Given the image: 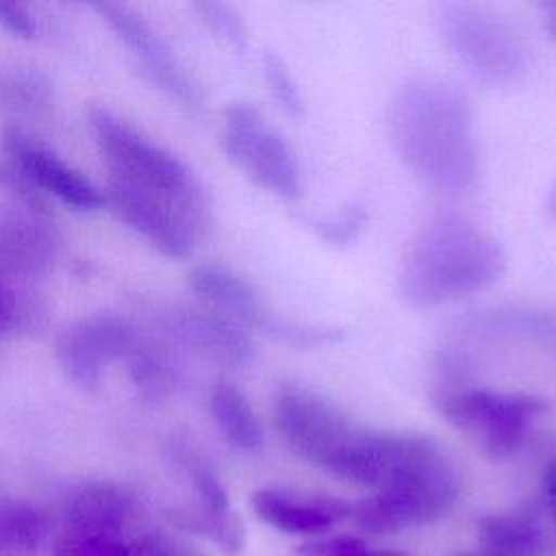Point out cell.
I'll return each mask as SVG.
<instances>
[{
    "label": "cell",
    "instance_id": "obj_1",
    "mask_svg": "<svg viewBox=\"0 0 556 556\" xmlns=\"http://www.w3.org/2000/svg\"><path fill=\"white\" fill-rule=\"evenodd\" d=\"M389 137L400 161L443 193H465L478 176V141L467 96L439 76L404 83L389 104Z\"/></svg>",
    "mask_w": 556,
    "mask_h": 556
},
{
    "label": "cell",
    "instance_id": "obj_2",
    "mask_svg": "<svg viewBox=\"0 0 556 556\" xmlns=\"http://www.w3.org/2000/svg\"><path fill=\"white\" fill-rule=\"evenodd\" d=\"M506 269L502 243L460 215L428 219L406 243L397 289L415 308H432L489 289Z\"/></svg>",
    "mask_w": 556,
    "mask_h": 556
},
{
    "label": "cell",
    "instance_id": "obj_3",
    "mask_svg": "<svg viewBox=\"0 0 556 556\" xmlns=\"http://www.w3.org/2000/svg\"><path fill=\"white\" fill-rule=\"evenodd\" d=\"M89 128L109 169V180L139 191L211 202L208 189L182 159L148 139L113 111L104 106L89 109Z\"/></svg>",
    "mask_w": 556,
    "mask_h": 556
},
{
    "label": "cell",
    "instance_id": "obj_4",
    "mask_svg": "<svg viewBox=\"0 0 556 556\" xmlns=\"http://www.w3.org/2000/svg\"><path fill=\"white\" fill-rule=\"evenodd\" d=\"M458 493V473L445 452L437 447L389 484L352 504L350 517L371 534L400 532L441 519L452 510Z\"/></svg>",
    "mask_w": 556,
    "mask_h": 556
},
{
    "label": "cell",
    "instance_id": "obj_5",
    "mask_svg": "<svg viewBox=\"0 0 556 556\" xmlns=\"http://www.w3.org/2000/svg\"><path fill=\"white\" fill-rule=\"evenodd\" d=\"M274 424L298 458L332 478L367 432L332 400L293 382H285L274 397Z\"/></svg>",
    "mask_w": 556,
    "mask_h": 556
},
{
    "label": "cell",
    "instance_id": "obj_6",
    "mask_svg": "<svg viewBox=\"0 0 556 556\" xmlns=\"http://www.w3.org/2000/svg\"><path fill=\"white\" fill-rule=\"evenodd\" d=\"M439 30L452 56L480 83H517L528 70V48L515 26L495 11L452 2L441 9Z\"/></svg>",
    "mask_w": 556,
    "mask_h": 556
},
{
    "label": "cell",
    "instance_id": "obj_7",
    "mask_svg": "<svg viewBox=\"0 0 556 556\" xmlns=\"http://www.w3.org/2000/svg\"><path fill=\"white\" fill-rule=\"evenodd\" d=\"M437 413L458 430L480 437L491 460L513 456L534 419L549 410V402L532 393L493 389H441L432 395Z\"/></svg>",
    "mask_w": 556,
    "mask_h": 556
},
{
    "label": "cell",
    "instance_id": "obj_8",
    "mask_svg": "<svg viewBox=\"0 0 556 556\" xmlns=\"http://www.w3.org/2000/svg\"><path fill=\"white\" fill-rule=\"evenodd\" d=\"M219 143L226 159L256 187L287 202L302 195L295 152L252 102L237 100L224 109Z\"/></svg>",
    "mask_w": 556,
    "mask_h": 556
},
{
    "label": "cell",
    "instance_id": "obj_9",
    "mask_svg": "<svg viewBox=\"0 0 556 556\" xmlns=\"http://www.w3.org/2000/svg\"><path fill=\"white\" fill-rule=\"evenodd\" d=\"M104 202L154 250L169 258H187L211 226V202L182 200L165 193L139 191L109 180Z\"/></svg>",
    "mask_w": 556,
    "mask_h": 556
},
{
    "label": "cell",
    "instance_id": "obj_10",
    "mask_svg": "<svg viewBox=\"0 0 556 556\" xmlns=\"http://www.w3.org/2000/svg\"><path fill=\"white\" fill-rule=\"evenodd\" d=\"M91 9L98 11L113 35L132 52V56L139 61V72L143 78L187 109L202 106L204 98L200 85L176 59L169 43L141 13L119 2H93Z\"/></svg>",
    "mask_w": 556,
    "mask_h": 556
},
{
    "label": "cell",
    "instance_id": "obj_11",
    "mask_svg": "<svg viewBox=\"0 0 556 556\" xmlns=\"http://www.w3.org/2000/svg\"><path fill=\"white\" fill-rule=\"evenodd\" d=\"M139 343L137 328L126 317L93 313L72 321L56 337L54 356L74 387L93 391L100 384L104 365L128 358Z\"/></svg>",
    "mask_w": 556,
    "mask_h": 556
},
{
    "label": "cell",
    "instance_id": "obj_12",
    "mask_svg": "<svg viewBox=\"0 0 556 556\" xmlns=\"http://www.w3.org/2000/svg\"><path fill=\"white\" fill-rule=\"evenodd\" d=\"M0 148L11 163L41 195H52L76 211L102 208L104 191H100L83 172L65 163L54 150L41 146L22 128H4Z\"/></svg>",
    "mask_w": 556,
    "mask_h": 556
},
{
    "label": "cell",
    "instance_id": "obj_13",
    "mask_svg": "<svg viewBox=\"0 0 556 556\" xmlns=\"http://www.w3.org/2000/svg\"><path fill=\"white\" fill-rule=\"evenodd\" d=\"M61 237L46 211L0 202V278H39L59 258Z\"/></svg>",
    "mask_w": 556,
    "mask_h": 556
},
{
    "label": "cell",
    "instance_id": "obj_14",
    "mask_svg": "<svg viewBox=\"0 0 556 556\" xmlns=\"http://www.w3.org/2000/svg\"><path fill=\"white\" fill-rule=\"evenodd\" d=\"M189 287L208 308L226 315L241 328H254L278 339L285 317L276 315L261 291L239 271L219 263H204L191 269Z\"/></svg>",
    "mask_w": 556,
    "mask_h": 556
},
{
    "label": "cell",
    "instance_id": "obj_15",
    "mask_svg": "<svg viewBox=\"0 0 556 556\" xmlns=\"http://www.w3.org/2000/svg\"><path fill=\"white\" fill-rule=\"evenodd\" d=\"M250 506L263 523L298 536L324 534L352 513V504L345 500L285 489H258L252 493Z\"/></svg>",
    "mask_w": 556,
    "mask_h": 556
},
{
    "label": "cell",
    "instance_id": "obj_16",
    "mask_svg": "<svg viewBox=\"0 0 556 556\" xmlns=\"http://www.w3.org/2000/svg\"><path fill=\"white\" fill-rule=\"evenodd\" d=\"M172 332L178 341L224 367H245L254 358L248 330L208 306L176 311Z\"/></svg>",
    "mask_w": 556,
    "mask_h": 556
},
{
    "label": "cell",
    "instance_id": "obj_17",
    "mask_svg": "<svg viewBox=\"0 0 556 556\" xmlns=\"http://www.w3.org/2000/svg\"><path fill=\"white\" fill-rule=\"evenodd\" d=\"M135 508L132 493L109 480L85 482L67 497L63 517L67 532L119 536Z\"/></svg>",
    "mask_w": 556,
    "mask_h": 556
},
{
    "label": "cell",
    "instance_id": "obj_18",
    "mask_svg": "<svg viewBox=\"0 0 556 556\" xmlns=\"http://www.w3.org/2000/svg\"><path fill=\"white\" fill-rule=\"evenodd\" d=\"M211 417L222 439L241 454H254L263 447V424L248 395L232 382L219 380L208 395Z\"/></svg>",
    "mask_w": 556,
    "mask_h": 556
},
{
    "label": "cell",
    "instance_id": "obj_19",
    "mask_svg": "<svg viewBox=\"0 0 556 556\" xmlns=\"http://www.w3.org/2000/svg\"><path fill=\"white\" fill-rule=\"evenodd\" d=\"M52 106V83L37 67H0V111L11 117L39 119Z\"/></svg>",
    "mask_w": 556,
    "mask_h": 556
},
{
    "label": "cell",
    "instance_id": "obj_20",
    "mask_svg": "<svg viewBox=\"0 0 556 556\" xmlns=\"http://www.w3.org/2000/svg\"><path fill=\"white\" fill-rule=\"evenodd\" d=\"M482 549L495 556H539L543 534L539 526L523 515H484L478 521Z\"/></svg>",
    "mask_w": 556,
    "mask_h": 556
},
{
    "label": "cell",
    "instance_id": "obj_21",
    "mask_svg": "<svg viewBox=\"0 0 556 556\" xmlns=\"http://www.w3.org/2000/svg\"><path fill=\"white\" fill-rule=\"evenodd\" d=\"M50 532L48 515L20 500L0 502V552L37 549Z\"/></svg>",
    "mask_w": 556,
    "mask_h": 556
},
{
    "label": "cell",
    "instance_id": "obj_22",
    "mask_svg": "<svg viewBox=\"0 0 556 556\" xmlns=\"http://www.w3.org/2000/svg\"><path fill=\"white\" fill-rule=\"evenodd\" d=\"M463 326L473 332H506L554 339L556 313L549 311H482L463 319Z\"/></svg>",
    "mask_w": 556,
    "mask_h": 556
},
{
    "label": "cell",
    "instance_id": "obj_23",
    "mask_svg": "<svg viewBox=\"0 0 556 556\" xmlns=\"http://www.w3.org/2000/svg\"><path fill=\"white\" fill-rule=\"evenodd\" d=\"M126 361H128V376L146 400L156 402L172 393L176 382V371L161 352H154L152 348H146L139 343Z\"/></svg>",
    "mask_w": 556,
    "mask_h": 556
},
{
    "label": "cell",
    "instance_id": "obj_24",
    "mask_svg": "<svg viewBox=\"0 0 556 556\" xmlns=\"http://www.w3.org/2000/svg\"><path fill=\"white\" fill-rule=\"evenodd\" d=\"M367 219V208L361 202H350L328 217H306V224L321 241L343 248L358 241Z\"/></svg>",
    "mask_w": 556,
    "mask_h": 556
},
{
    "label": "cell",
    "instance_id": "obj_25",
    "mask_svg": "<svg viewBox=\"0 0 556 556\" xmlns=\"http://www.w3.org/2000/svg\"><path fill=\"white\" fill-rule=\"evenodd\" d=\"M198 20L228 48L245 50L248 46V26L243 17L226 2L217 0H200L191 4Z\"/></svg>",
    "mask_w": 556,
    "mask_h": 556
},
{
    "label": "cell",
    "instance_id": "obj_26",
    "mask_svg": "<svg viewBox=\"0 0 556 556\" xmlns=\"http://www.w3.org/2000/svg\"><path fill=\"white\" fill-rule=\"evenodd\" d=\"M261 67L265 83L276 100V104L291 117H300L304 113V98L298 87V80L293 78L289 65L285 59L271 50H265L261 56Z\"/></svg>",
    "mask_w": 556,
    "mask_h": 556
},
{
    "label": "cell",
    "instance_id": "obj_27",
    "mask_svg": "<svg viewBox=\"0 0 556 556\" xmlns=\"http://www.w3.org/2000/svg\"><path fill=\"white\" fill-rule=\"evenodd\" d=\"M298 556H408L406 552L391 547H371L363 539L339 534L326 539H313L298 547Z\"/></svg>",
    "mask_w": 556,
    "mask_h": 556
},
{
    "label": "cell",
    "instance_id": "obj_28",
    "mask_svg": "<svg viewBox=\"0 0 556 556\" xmlns=\"http://www.w3.org/2000/svg\"><path fill=\"white\" fill-rule=\"evenodd\" d=\"M54 556H132V552L122 536L67 532L56 543Z\"/></svg>",
    "mask_w": 556,
    "mask_h": 556
},
{
    "label": "cell",
    "instance_id": "obj_29",
    "mask_svg": "<svg viewBox=\"0 0 556 556\" xmlns=\"http://www.w3.org/2000/svg\"><path fill=\"white\" fill-rule=\"evenodd\" d=\"M33 317L30 311H26L24 302L20 300V293L9 285L7 278H0V334L13 332L15 328L24 326Z\"/></svg>",
    "mask_w": 556,
    "mask_h": 556
},
{
    "label": "cell",
    "instance_id": "obj_30",
    "mask_svg": "<svg viewBox=\"0 0 556 556\" xmlns=\"http://www.w3.org/2000/svg\"><path fill=\"white\" fill-rule=\"evenodd\" d=\"M0 26L20 39H30L37 30L35 17L28 7L7 0H0Z\"/></svg>",
    "mask_w": 556,
    "mask_h": 556
},
{
    "label": "cell",
    "instance_id": "obj_31",
    "mask_svg": "<svg viewBox=\"0 0 556 556\" xmlns=\"http://www.w3.org/2000/svg\"><path fill=\"white\" fill-rule=\"evenodd\" d=\"M541 497L545 508L556 517V460L549 463L541 478Z\"/></svg>",
    "mask_w": 556,
    "mask_h": 556
},
{
    "label": "cell",
    "instance_id": "obj_32",
    "mask_svg": "<svg viewBox=\"0 0 556 556\" xmlns=\"http://www.w3.org/2000/svg\"><path fill=\"white\" fill-rule=\"evenodd\" d=\"M541 20H543L547 35L556 41V0L541 4Z\"/></svg>",
    "mask_w": 556,
    "mask_h": 556
},
{
    "label": "cell",
    "instance_id": "obj_33",
    "mask_svg": "<svg viewBox=\"0 0 556 556\" xmlns=\"http://www.w3.org/2000/svg\"><path fill=\"white\" fill-rule=\"evenodd\" d=\"M545 213H547V217L552 222H556V180H554V185L549 189V195H547V202H545Z\"/></svg>",
    "mask_w": 556,
    "mask_h": 556
},
{
    "label": "cell",
    "instance_id": "obj_34",
    "mask_svg": "<svg viewBox=\"0 0 556 556\" xmlns=\"http://www.w3.org/2000/svg\"><path fill=\"white\" fill-rule=\"evenodd\" d=\"M456 556H495V554H491L486 549H480V552H463V554H456Z\"/></svg>",
    "mask_w": 556,
    "mask_h": 556
}]
</instances>
